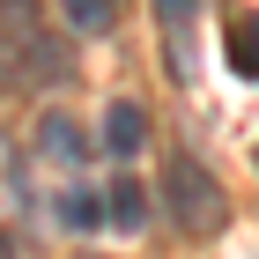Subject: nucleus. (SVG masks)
Returning a JSON list of instances; mask_svg holds the SVG:
<instances>
[{"label": "nucleus", "mask_w": 259, "mask_h": 259, "mask_svg": "<svg viewBox=\"0 0 259 259\" xmlns=\"http://www.w3.org/2000/svg\"><path fill=\"white\" fill-rule=\"evenodd\" d=\"M104 215L119 222V230H148V193H141L134 178H111V193H104Z\"/></svg>", "instance_id": "39448f33"}, {"label": "nucleus", "mask_w": 259, "mask_h": 259, "mask_svg": "<svg viewBox=\"0 0 259 259\" xmlns=\"http://www.w3.org/2000/svg\"><path fill=\"white\" fill-rule=\"evenodd\" d=\"M163 207H170V230H185V237H215L222 222H230V193H222L215 170H200L193 156H170V170H163Z\"/></svg>", "instance_id": "f257e3e1"}, {"label": "nucleus", "mask_w": 259, "mask_h": 259, "mask_svg": "<svg viewBox=\"0 0 259 259\" xmlns=\"http://www.w3.org/2000/svg\"><path fill=\"white\" fill-rule=\"evenodd\" d=\"M37 148L52 163H60V170H81V156H89V141H81V126L67 119V111H45V126H37Z\"/></svg>", "instance_id": "f03ea898"}, {"label": "nucleus", "mask_w": 259, "mask_h": 259, "mask_svg": "<svg viewBox=\"0 0 259 259\" xmlns=\"http://www.w3.org/2000/svg\"><path fill=\"white\" fill-rule=\"evenodd\" d=\"M156 15H163V30H185L200 15V0H156Z\"/></svg>", "instance_id": "9d476101"}, {"label": "nucleus", "mask_w": 259, "mask_h": 259, "mask_svg": "<svg viewBox=\"0 0 259 259\" xmlns=\"http://www.w3.org/2000/svg\"><path fill=\"white\" fill-rule=\"evenodd\" d=\"M141 141H148L141 104H111V111H104V148H111V156H141Z\"/></svg>", "instance_id": "20e7f679"}, {"label": "nucleus", "mask_w": 259, "mask_h": 259, "mask_svg": "<svg viewBox=\"0 0 259 259\" xmlns=\"http://www.w3.org/2000/svg\"><path fill=\"white\" fill-rule=\"evenodd\" d=\"M74 30H111V0H60Z\"/></svg>", "instance_id": "1a4fd4ad"}, {"label": "nucleus", "mask_w": 259, "mask_h": 259, "mask_svg": "<svg viewBox=\"0 0 259 259\" xmlns=\"http://www.w3.org/2000/svg\"><path fill=\"white\" fill-rule=\"evenodd\" d=\"M74 74V60H67V45H52L37 30V37H22V81H67Z\"/></svg>", "instance_id": "7ed1b4c3"}, {"label": "nucleus", "mask_w": 259, "mask_h": 259, "mask_svg": "<svg viewBox=\"0 0 259 259\" xmlns=\"http://www.w3.org/2000/svg\"><path fill=\"white\" fill-rule=\"evenodd\" d=\"M15 52H22V45L0 30V89H8V81H22V60H15Z\"/></svg>", "instance_id": "9b49d317"}, {"label": "nucleus", "mask_w": 259, "mask_h": 259, "mask_svg": "<svg viewBox=\"0 0 259 259\" xmlns=\"http://www.w3.org/2000/svg\"><path fill=\"white\" fill-rule=\"evenodd\" d=\"M0 30H8V37H37V0H0Z\"/></svg>", "instance_id": "6e6552de"}, {"label": "nucleus", "mask_w": 259, "mask_h": 259, "mask_svg": "<svg viewBox=\"0 0 259 259\" xmlns=\"http://www.w3.org/2000/svg\"><path fill=\"white\" fill-rule=\"evenodd\" d=\"M230 74L259 81V15H237V22H230Z\"/></svg>", "instance_id": "423d86ee"}, {"label": "nucleus", "mask_w": 259, "mask_h": 259, "mask_svg": "<svg viewBox=\"0 0 259 259\" xmlns=\"http://www.w3.org/2000/svg\"><path fill=\"white\" fill-rule=\"evenodd\" d=\"M0 259H15V244H8V230H0Z\"/></svg>", "instance_id": "f8f14e48"}, {"label": "nucleus", "mask_w": 259, "mask_h": 259, "mask_svg": "<svg viewBox=\"0 0 259 259\" xmlns=\"http://www.w3.org/2000/svg\"><path fill=\"white\" fill-rule=\"evenodd\" d=\"M52 215H60L67 230H97V222H104V200H89V193H60V207H52Z\"/></svg>", "instance_id": "0eeeda50"}, {"label": "nucleus", "mask_w": 259, "mask_h": 259, "mask_svg": "<svg viewBox=\"0 0 259 259\" xmlns=\"http://www.w3.org/2000/svg\"><path fill=\"white\" fill-rule=\"evenodd\" d=\"M89 259H97V252H89Z\"/></svg>", "instance_id": "ddd939ff"}]
</instances>
